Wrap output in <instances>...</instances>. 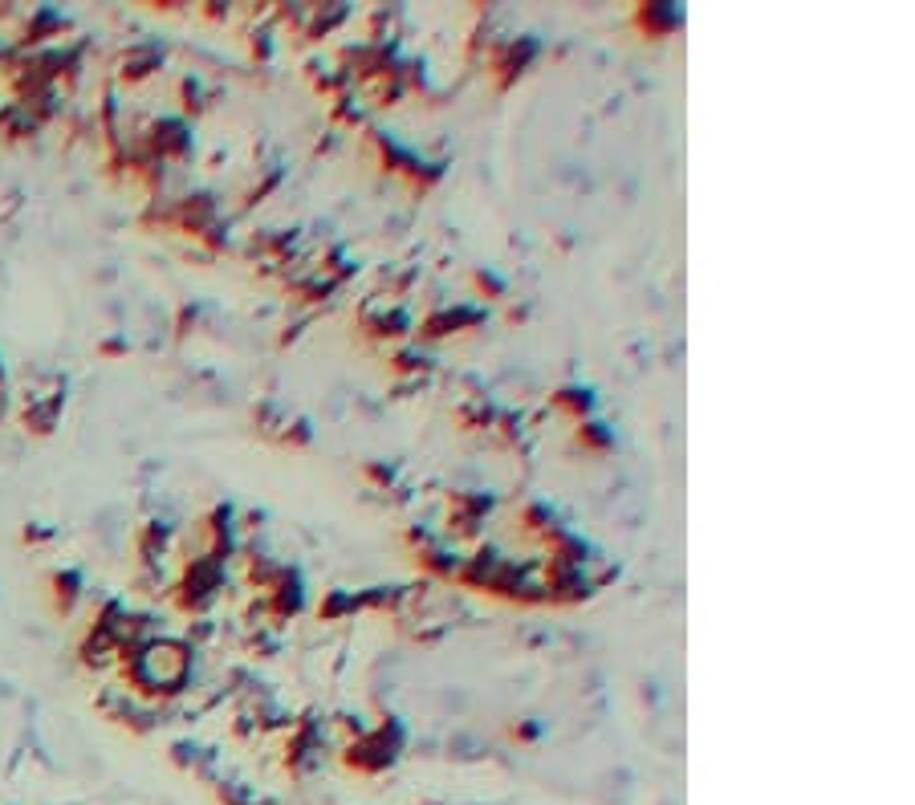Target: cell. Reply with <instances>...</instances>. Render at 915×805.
<instances>
[{"label":"cell","mask_w":915,"mask_h":805,"mask_svg":"<svg viewBox=\"0 0 915 805\" xmlns=\"http://www.w3.org/2000/svg\"><path fill=\"white\" fill-rule=\"evenodd\" d=\"M192 647L188 643H179V639H167V635H155L147 639L143 647L127 651L118 659L122 667V679L139 692V696H179L183 684H188V675H192Z\"/></svg>","instance_id":"1"},{"label":"cell","mask_w":915,"mask_h":805,"mask_svg":"<svg viewBox=\"0 0 915 805\" xmlns=\"http://www.w3.org/2000/svg\"><path fill=\"white\" fill-rule=\"evenodd\" d=\"M61 403H66V395H61V383H49V391H33L25 395V411H21V423L29 431H37V436H49L57 415H61Z\"/></svg>","instance_id":"2"},{"label":"cell","mask_w":915,"mask_h":805,"mask_svg":"<svg viewBox=\"0 0 915 805\" xmlns=\"http://www.w3.org/2000/svg\"><path fill=\"white\" fill-rule=\"evenodd\" d=\"M118 66H122L118 74L127 78L131 86H135V82H147V78L163 66V49H159L155 41H135V45H127V53L118 57Z\"/></svg>","instance_id":"3"},{"label":"cell","mask_w":915,"mask_h":805,"mask_svg":"<svg viewBox=\"0 0 915 805\" xmlns=\"http://www.w3.org/2000/svg\"><path fill=\"white\" fill-rule=\"evenodd\" d=\"M537 53V41H529V37H521V41H509V45H501L497 49V57H493V70H501V86H509L525 66H529V57Z\"/></svg>","instance_id":"4"},{"label":"cell","mask_w":915,"mask_h":805,"mask_svg":"<svg viewBox=\"0 0 915 805\" xmlns=\"http://www.w3.org/2000/svg\"><path fill=\"white\" fill-rule=\"evenodd\" d=\"M167 545H171V529H167L163 521H147V525L139 529V537H135V549H139V557H143V566H159L163 553H167Z\"/></svg>","instance_id":"5"},{"label":"cell","mask_w":915,"mask_h":805,"mask_svg":"<svg viewBox=\"0 0 915 805\" xmlns=\"http://www.w3.org/2000/svg\"><path fill=\"white\" fill-rule=\"evenodd\" d=\"M49 590H53V606H57L61 614H70L74 602H78V594H82V578H78L74 570H61V574L49 578Z\"/></svg>","instance_id":"6"},{"label":"cell","mask_w":915,"mask_h":805,"mask_svg":"<svg viewBox=\"0 0 915 805\" xmlns=\"http://www.w3.org/2000/svg\"><path fill=\"white\" fill-rule=\"evenodd\" d=\"M639 21H643V29H651V33H667V29L680 25V13H676V9H659V5H643V9H639Z\"/></svg>","instance_id":"7"},{"label":"cell","mask_w":915,"mask_h":805,"mask_svg":"<svg viewBox=\"0 0 915 805\" xmlns=\"http://www.w3.org/2000/svg\"><path fill=\"white\" fill-rule=\"evenodd\" d=\"M554 403H558V407H570L574 415H586L594 399H590V391H578V387H574V391H558V399H554Z\"/></svg>","instance_id":"8"},{"label":"cell","mask_w":915,"mask_h":805,"mask_svg":"<svg viewBox=\"0 0 915 805\" xmlns=\"http://www.w3.org/2000/svg\"><path fill=\"white\" fill-rule=\"evenodd\" d=\"M5 411H9V395H5V387H0V419H5Z\"/></svg>","instance_id":"9"}]
</instances>
